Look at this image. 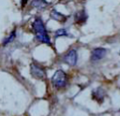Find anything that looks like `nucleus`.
<instances>
[{
    "mask_svg": "<svg viewBox=\"0 0 120 116\" xmlns=\"http://www.w3.org/2000/svg\"><path fill=\"white\" fill-rule=\"evenodd\" d=\"M32 28H33V31L35 33V36L38 41L41 43H46L48 45L51 44V39L46 30L45 24L40 18L35 19V21L32 22Z\"/></svg>",
    "mask_w": 120,
    "mask_h": 116,
    "instance_id": "obj_1",
    "label": "nucleus"
},
{
    "mask_svg": "<svg viewBox=\"0 0 120 116\" xmlns=\"http://www.w3.org/2000/svg\"><path fill=\"white\" fill-rule=\"evenodd\" d=\"M67 80H68L67 74L61 69L56 70L53 76L52 77V84L57 89L65 87L67 84Z\"/></svg>",
    "mask_w": 120,
    "mask_h": 116,
    "instance_id": "obj_2",
    "label": "nucleus"
},
{
    "mask_svg": "<svg viewBox=\"0 0 120 116\" xmlns=\"http://www.w3.org/2000/svg\"><path fill=\"white\" fill-rule=\"evenodd\" d=\"M30 72H31V75L36 79L44 80L46 78V72H45L44 68L41 65H39L38 64L32 63L30 65Z\"/></svg>",
    "mask_w": 120,
    "mask_h": 116,
    "instance_id": "obj_3",
    "label": "nucleus"
},
{
    "mask_svg": "<svg viewBox=\"0 0 120 116\" xmlns=\"http://www.w3.org/2000/svg\"><path fill=\"white\" fill-rule=\"evenodd\" d=\"M77 60H78V54H77V51L72 49L70 50L65 56H64V61L66 64L69 65H75L77 64Z\"/></svg>",
    "mask_w": 120,
    "mask_h": 116,
    "instance_id": "obj_4",
    "label": "nucleus"
},
{
    "mask_svg": "<svg viewBox=\"0 0 120 116\" xmlns=\"http://www.w3.org/2000/svg\"><path fill=\"white\" fill-rule=\"evenodd\" d=\"M107 51L104 48H96L92 51L91 53V60L92 61H98L100 59H102L105 55H106Z\"/></svg>",
    "mask_w": 120,
    "mask_h": 116,
    "instance_id": "obj_5",
    "label": "nucleus"
},
{
    "mask_svg": "<svg viewBox=\"0 0 120 116\" xmlns=\"http://www.w3.org/2000/svg\"><path fill=\"white\" fill-rule=\"evenodd\" d=\"M92 97L98 103L101 104L103 102V100H104V97H105V92H104V90L102 88H97L96 90L93 91Z\"/></svg>",
    "mask_w": 120,
    "mask_h": 116,
    "instance_id": "obj_6",
    "label": "nucleus"
},
{
    "mask_svg": "<svg viewBox=\"0 0 120 116\" xmlns=\"http://www.w3.org/2000/svg\"><path fill=\"white\" fill-rule=\"evenodd\" d=\"M51 18H52L54 21H56V22H66V21H67V19H68V17L66 16V15H64V14H62V13H60V12H58L57 10H55V9H52V11H51Z\"/></svg>",
    "mask_w": 120,
    "mask_h": 116,
    "instance_id": "obj_7",
    "label": "nucleus"
},
{
    "mask_svg": "<svg viewBox=\"0 0 120 116\" xmlns=\"http://www.w3.org/2000/svg\"><path fill=\"white\" fill-rule=\"evenodd\" d=\"M74 19H75V22L77 23H83L87 20V14L85 13L84 10L78 11L74 16Z\"/></svg>",
    "mask_w": 120,
    "mask_h": 116,
    "instance_id": "obj_8",
    "label": "nucleus"
},
{
    "mask_svg": "<svg viewBox=\"0 0 120 116\" xmlns=\"http://www.w3.org/2000/svg\"><path fill=\"white\" fill-rule=\"evenodd\" d=\"M32 5L38 9H44L48 6V2L46 0H32Z\"/></svg>",
    "mask_w": 120,
    "mask_h": 116,
    "instance_id": "obj_9",
    "label": "nucleus"
},
{
    "mask_svg": "<svg viewBox=\"0 0 120 116\" xmlns=\"http://www.w3.org/2000/svg\"><path fill=\"white\" fill-rule=\"evenodd\" d=\"M16 37V29H13L12 31H11V33L4 39V41H3V45L4 46H6V45H8V43H10L11 41H13V39Z\"/></svg>",
    "mask_w": 120,
    "mask_h": 116,
    "instance_id": "obj_10",
    "label": "nucleus"
},
{
    "mask_svg": "<svg viewBox=\"0 0 120 116\" xmlns=\"http://www.w3.org/2000/svg\"><path fill=\"white\" fill-rule=\"evenodd\" d=\"M60 36H69L71 37V35L67 31V29L65 28H60L55 32V37H60Z\"/></svg>",
    "mask_w": 120,
    "mask_h": 116,
    "instance_id": "obj_11",
    "label": "nucleus"
},
{
    "mask_svg": "<svg viewBox=\"0 0 120 116\" xmlns=\"http://www.w3.org/2000/svg\"><path fill=\"white\" fill-rule=\"evenodd\" d=\"M28 2V0H22V7H24V5Z\"/></svg>",
    "mask_w": 120,
    "mask_h": 116,
    "instance_id": "obj_12",
    "label": "nucleus"
},
{
    "mask_svg": "<svg viewBox=\"0 0 120 116\" xmlns=\"http://www.w3.org/2000/svg\"><path fill=\"white\" fill-rule=\"evenodd\" d=\"M119 54H120V51H119Z\"/></svg>",
    "mask_w": 120,
    "mask_h": 116,
    "instance_id": "obj_13",
    "label": "nucleus"
}]
</instances>
